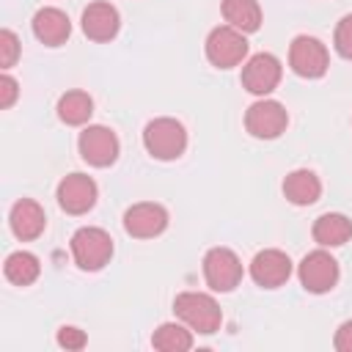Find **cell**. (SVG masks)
Instances as JSON below:
<instances>
[{
    "label": "cell",
    "instance_id": "1",
    "mask_svg": "<svg viewBox=\"0 0 352 352\" xmlns=\"http://www.w3.org/2000/svg\"><path fill=\"white\" fill-rule=\"evenodd\" d=\"M173 314L192 333H201V336H212L223 324V311H220L217 300L206 292H182V294H176Z\"/></svg>",
    "mask_w": 352,
    "mask_h": 352
},
{
    "label": "cell",
    "instance_id": "2",
    "mask_svg": "<svg viewBox=\"0 0 352 352\" xmlns=\"http://www.w3.org/2000/svg\"><path fill=\"white\" fill-rule=\"evenodd\" d=\"M72 258L82 272H99L113 258V236L99 226H82L72 234Z\"/></svg>",
    "mask_w": 352,
    "mask_h": 352
},
{
    "label": "cell",
    "instance_id": "3",
    "mask_svg": "<svg viewBox=\"0 0 352 352\" xmlns=\"http://www.w3.org/2000/svg\"><path fill=\"white\" fill-rule=\"evenodd\" d=\"M143 146L154 160H162V162L179 160L187 151V129L176 118H168V116L154 118L143 129Z\"/></svg>",
    "mask_w": 352,
    "mask_h": 352
},
{
    "label": "cell",
    "instance_id": "4",
    "mask_svg": "<svg viewBox=\"0 0 352 352\" xmlns=\"http://www.w3.org/2000/svg\"><path fill=\"white\" fill-rule=\"evenodd\" d=\"M206 60L214 69H234L248 58V38L231 25H217L206 36Z\"/></svg>",
    "mask_w": 352,
    "mask_h": 352
},
{
    "label": "cell",
    "instance_id": "5",
    "mask_svg": "<svg viewBox=\"0 0 352 352\" xmlns=\"http://www.w3.org/2000/svg\"><path fill=\"white\" fill-rule=\"evenodd\" d=\"M297 278H300L305 292L327 294L330 289H336L341 270H338V261L324 248H319V250H311L302 256V261L297 264Z\"/></svg>",
    "mask_w": 352,
    "mask_h": 352
},
{
    "label": "cell",
    "instance_id": "6",
    "mask_svg": "<svg viewBox=\"0 0 352 352\" xmlns=\"http://www.w3.org/2000/svg\"><path fill=\"white\" fill-rule=\"evenodd\" d=\"M289 66L302 80H319L330 66V52L316 36L302 33L294 36V41L289 44Z\"/></svg>",
    "mask_w": 352,
    "mask_h": 352
},
{
    "label": "cell",
    "instance_id": "7",
    "mask_svg": "<svg viewBox=\"0 0 352 352\" xmlns=\"http://www.w3.org/2000/svg\"><path fill=\"white\" fill-rule=\"evenodd\" d=\"M242 261L231 248H212L204 256V280L212 292H234L242 283Z\"/></svg>",
    "mask_w": 352,
    "mask_h": 352
},
{
    "label": "cell",
    "instance_id": "8",
    "mask_svg": "<svg viewBox=\"0 0 352 352\" xmlns=\"http://www.w3.org/2000/svg\"><path fill=\"white\" fill-rule=\"evenodd\" d=\"M77 148H80L82 162H88L91 168H110L118 160L121 143H118V135L110 126L91 124V126H85L80 132Z\"/></svg>",
    "mask_w": 352,
    "mask_h": 352
},
{
    "label": "cell",
    "instance_id": "9",
    "mask_svg": "<svg viewBox=\"0 0 352 352\" xmlns=\"http://www.w3.org/2000/svg\"><path fill=\"white\" fill-rule=\"evenodd\" d=\"M286 126H289V113L275 99L261 96L245 110V129L258 140H275L286 132Z\"/></svg>",
    "mask_w": 352,
    "mask_h": 352
},
{
    "label": "cell",
    "instance_id": "10",
    "mask_svg": "<svg viewBox=\"0 0 352 352\" xmlns=\"http://www.w3.org/2000/svg\"><path fill=\"white\" fill-rule=\"evenodd\" d=\"M283 66L272 52H256L242 63V88L253 96H267L280 85Z\"/></svg>",
    "mask_w": 352,
    "mask_h": 352
},
{
    "label": "cell",
    "instance_id": "11",
    "mask_svg": "<svg viewBox=\"0 0 352 352\" xmlns=\"http://www.w3.org/2000/svg\"><path fill=\"white\" fill-rule=\"evenodd\" d=\"M55 198H58V206L66 214L77 217V214H85V212H91L96 206L99 187L88 173H69V176H63L58 182Z\"/></svg>",
    "mask_w": 352,
    "mask_h": 352
},
{
    "label": "cell",
    "instance_id": "12",
    "mask_svg": "<svg viewBox=\"0 0 352 352\" xmlns=\"http://www.w3.org/2000/svg\"><path fill=\"white\" fill-rule=\"evenodd\" d=\"M168 209L154 201L132 204L124 212V231L135 239H154L168 228Z\"/></svg>",
    "mask_w": 352,
    "mask_h": 352
},
{
    "label": "cell",
    "instance_id": "13",
    "mask_svg": "<svg viewBox=\"0 0 352 352\" xmlns=\"http://www.w3.org/2000/svg\"><path fill=\"white\" fill-rule=\"evenodd\" d=\"M292 258L278 248H264L250 261V278L261 289H280L292 278Z\"/></svg>",
    "mask_w": 352,
    "mask_h": 352
},
{
    "label": "cell",
    "instance_id": "14",
    "mask_svg": "<svg viewBox=\"0 0 352 352\" xmlns=\"http://www.w3.org/2000/svg\"><path fill=\"white\" fill-rule=\"evenodd\" d=\"M80 28L82 33L96 41V44H104V41H113L121 30V16H118V8L104 3V0H96V3H88L82 8V16H80Z\"/></svg>",
    "mask_w": 352,
    "mask_h": 352
},
{
    "label": "cell",
    "instance_id": "15",
    "mask_svg": "<svg viewBox=\"0 0 352 352\" xmlns=\"http://www.w3.org/2000/svg\"><path fill=\"white\" fill-rule=\"evenodd\" d=\"M8 226H11V234L19 239V242H33L44 234L47 228V214H44V206L33 198H19L11 212H8Z\"/></svg>",
    "mask_w": 352,
    "mask_h": 352
},
{
    "label": "cell",
    "instance_id": "16",
    "mask_svg": "<svg viewBox=\"0 0 352 352\" xmlns=\"http://www.w3.org/2000/svg\"><path fill=\"white\" fill-rule=\"evenodd\" d=\"M33 36L44 44V47H60L69 41L72 36V19L66 16V11L55 8V6H44L33 14Z\"/></svg>",
    "mask_w": 352,
    "mask_h": 352
},
{
    "label": "cell",
    "instance_id": "17",
    "mask_svg": "<svg viewBox=\"0 0 352 352\" xmlns=\"http://www.w3.org/2000/svg\"><path fill=\"white\" fill-rule=\"evenodd\" d=\"M283 195H286V201L294 204V206H311V204H316L319 195H322V182H319V176H316L314 170L297 168V170H292V173L283 179Z\"/></svg>",
    "mask_w": 352,
    "mask_h": 352
},
{
    "label": "cell",
    "instance_id": "18",
    "mask_svg": "<svg viewBox=\"0 0 352 352\" xmlns=\"http://www.w3.org/2000/svg\"><path fill=\"white\" fill-rule=\"evenodd\" d=\"M311 234L322 248H341L352 239V220L341 212H324L314 220Z\"/></svg>",
    "mask_w": 352,
    "mask_h": 352
},
{
    "label": "cell",
    "instance_id": "19",
    "mask_svg": "<svg viewBox=\"0 0 352 352\" xmlns=\"http://www.w3.org/2000/svg\"><path fill=\"white\" fill-rule=\"evenodd\" d=\"M3 275H6V280L14 283V286H30V283H36L38 275H41V261H38V256L30 253V250H14V253H8L6 261H3Z\"/></svg>",
    "mask_w": 352,
    "mask_h": 352
},
{
    "label": "cell",
    "instance_id": "20",
    "mask_svg": "<svg viewBox=\"0 0 352 352\" xmlns=\"http://www.w3.org/2000/svg\"><path fill=\"white\" fill-rule=\"evenodd\" d=\"M220 11H223L226 25L242 30L245 36L256 33L261 28V6H258V0H223Z\"/></svg>",
    "mask_w": 352,
    "mask_h": 352
},
{
    "label": "cell",
    "instance_id": "21",
    "mask_svg": "<svg viewBox=\"0 0 352 352\" xmlns=\"http://www.w3.org/2000/svg\"><path fill=\"white\" fill-rule=\"evenodd\" d=\"M58 118L66 124V126H82L88 124V118L94 116V99L85 94V91H66L60 99H58Z\"/></svg>",
    "mask_w": 352,
    "mask_h": 352
},
{
    "label": "cell",
    "instance_id": "22",
    "mask_svg": "<svg viewBox=\"0 0 352 352\" xmlns=\"http://www.w3.org/2000/svg\"><path fill=\"white\" fill-rule=\"evenodd\" d=\"M151 346L160 352H187V349H192V330L182 319L162 322L151 336Z\"/></svg>",
    "mask_w": 352,
    "mask_h": 352
},
{
    "label": "cell",
    "instance_id": "23",
    "mask_svg": "<svg viewBox=\"0 0 352 352\" xmlns=\"http://www.w3.org/2000/svg\"><path fill=\"white\" fill-rule=\"evenodd\" d=\"M19 52H22L19 36H16L11 28H3V30H0V66L8 72V69L16 63Z\"/></svg>",
    "mask_w": 352,
    "mask_h": 352
},
{
    "label": "cell",
    "instance_id": "24",
    "mask_svg": "<svg viewBox=\"0 0 352 352\" xmlns=\"http://www.w3.org/2000/svg\"><path fill=\"white\" fill-rule=\"evenodd\" d=\"M333 47L341 58L352 60V14H344L336 25V33H333Z\"/></svg>",
    "mask_w": 352,
    "mask_h": 352
},
{
    "label": "cell",
    "instance_id": "25",
    "mask_svg": "<svg viewBox=\"0 0 352 352\" xmlns=\"http://www.w3.org/2000/svg\"><path fill=\"white\" fill-rule=\"evenodd\" d=\"M55 341H58V346H63V349H82V346L88 344V336H85L80 327H74V324H63V327L58 330Z\"/></svg>",
    "mask_w": 352,
    "mask_h": 352
},
{
    "label": "cell",
    "instance_id": "26",
    "mask_svg": "<svg viewBox=\"0 0 352 352\" xmlns=\"http://www.w3.org/2000/svg\"><path fill=\"white\" fill-rule=\"evenodd\" d=\"M16 96H19V82L6 72V74L0 77V107L8 110V107L16 102Z\"/></svg>",
    "mask_w": 352,
    "mask_h": 352
},
{
    "label": "cell",
    "instance_id": "27",
    "mask_svg": "<svg viewBox=\"0 0 352 352\" xmlns=\"http://www.w3.org/2000/svg\"><path fill=\"white\" fill-rule=\"evenodd\" d=\"M333 346L338 352H352V319H346V322L338 324V330L333 336Z\"/></svg>",
    "mask_w": 352,
    "mask_h": 352
}]
</instances>
